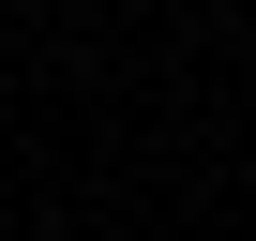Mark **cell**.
I'll return each instance as SVG.
<instances>
[]
</instances>
